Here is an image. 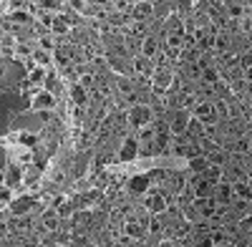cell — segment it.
Wrapping results in <instances>:
<instances>
[{"label": "cell", "instance_id": "23", "mask_svg": "<svg viewBox=\"0 0 252 247\" xmlns=\"http://www.w3.org/2000/svg\"><path fill=\"white\" fill-rule=\"evenodd\" d=\"M131 16H134V18H146V16H152V5H149V3H139V5H134Z\"/></svg>", "mask_w": 252, "mask_h": 247}, {"label": "cell", "instance_id": "30", "mask_svg": "<svg viewBox=\"0 0 252 247\" xmlns=\"http://www.w3.org/2000/svg\"><path fill=\"white\" fill-rule=\"evenodd\" d=\"M51 31H53V33H66V31H68V23H66L63 18H53Z\"/></svg>", "mask_w": 252, "mask_h": 247}, {"label": "cell", "instance_id": "28", "mask_svg": "<svg viewBox=\"0 0 252 247\" xmlns=\"http://www.w3.org/2000/svg\"><path fill=\"white\" fill-rule=\"evenodd\" d=\"M43 225L48 229H56L58 227V214L56 212H43Z\"/></svg>", "mask_w": 252, "mask_h": 247}, {"label": "cell", "instance_id": "32", "mask_svg": "<svg viewBox=\"0 0 252 247\" xmlns=\"http://www.w3.org/2000/svg\"><path fill=\"white\" fill-rule=\"evenodd\" d=\"M13 20H18V23H28L31 18H28V13H23V10H16V13H13Z\"/></svg>", "mask_w": 252, "mask_h": 247}, {"label": "cell", "instance_id": "10", "mask_svg": "<svg viewBox=\"0 0 252 247\" xmlns=\"http://www.w3.org/2000/svg\"><path fill=\"white\" fill-rule=\"evenodd\" d=\"M141 56L149 58V61H154V58L159 56V43H156L154 36H146V38L141 40Z\"/></svg>", "mask_w": 252, "mask_h": 247}, {"label": "cell", "instance_id": "42", "mask_svg": "<svg viewBox=\"0 0 252 247\" xmlns=\"http://www.w3.org/2000/svg\"><path fill=\"white\" fill-rule=\"evenodd\" d=\"M250 237H252V229H250Z\"/></svg>", "mask_w": 252, "mask_h": 247}, {"label": "cell", "instance_id": "13", "mask_svg": "<svg viewBox=\"0 0 252 247\" xmlns=\"http://www.w3.org/2000/svg\"><path fill=\"white\" fill-rule=\"evenodd\" d=\"M210 167L212 164H210V159H207V156H192L189 159V169L194 171V174H204Z\"/></svg>", "mask_w": 252, "mask_h": 247}, {"label": "cell", "instance_id": "22", "mask_svg": "<svg viewBox=\"0 0 252 247\" xmlns=\"http://www.w3.org/2000/svg\"><path fill=\"white\" fill-rule=\"evenodd\" d=\"M212 46H214V51H227L230 48V36L227 33H217L212 38Z\"/></svg>", "mask_w": 252, "mask_h": 247}, {"label": "cell", "instance_id": "15", "mask_svg": "<svg viewBox=\"0 0 252 247\" xmlns=\"http://www.w3.org/2000/svg\"><path fill=\"white\" fill-rule=\"evenodd\" d=\"M172 83H174V78H172V74H169V71H159V74H154V86H156L159 91L169 89Z\"/></svg>", "mask_w": 252, "mask_h": 247}, {"label": "cell", "instance_id": "21", "mask_svg": "<svg viewBox=\"0 0 252 247\" xmlns=\"http://www.w3.org/2000/svg\"><path fill=\"white\" fill-rule=\"evenodd\" d=\"M192 242H194V247H212V245H214L212 235H207V232H199V229H197V235L192 237Z\"/></svg>", "mask_w": 252, "mask_h": 247}, {"label": "cell", "instance_id": "2", "mask_svg": "<svg viewBox=\"0 0 252 247\" xmlns=\"http://www.w3.org/2000/svg\"><path fill=\"white\" fill-rule=\"evenodd\" d=\"M189 190L194 194V199H212L214 197V184H210L202 174H194L189 179Z\"/></svg>", "mask_w": 252, "mask_h": 247}, {"label": "cell", "instance_id": "40", "mask_svg": "<svg viewBox=\"0 0 252 247\" xmlns=\"http://www.w3.org/2000/svg\"><path fill=\"white\" fill-rule=\"evenodd\" d=\"M18 53H20V56H28V53H31V48H28V46H18Z\"/></svg>", "mask_w": 252, "mask_h": 247}, {"label": "cell", "instance_id": "41", "mask_svg": "<svg viewBox=\"0 0 252 247\" xmlns=\"http://www.w3.org/2000/svg\"><path fill=\"white\" fill-rule=\"evenodd\" d=\"M245 76H247V78L252 81V66H247V71H245Z\"/></svg>", "mask_w": 252, "mask_h": 247}, {"label": "cell", "instance_id": "4", "mask_svg": "<svg viewBox=\"0 0 252 247\" xmlns=\"http://www.w3.org/2000/svg\"><path fill=\"white\" fill-rule=\"evenodd\" d=\"M189 124H192L189 111H176V114L172 116V121H169V132H172L174 136H182V134H187Z\"/></svg>", "mask_w": 252, "mask_h": 247}, {"label": "cell", "instance_id": "34", "mask_svg": "<svg viewBox=\"0 0 252 247\" xmlns=\"http://www.w3.org/2000/svg\"><path fill=\"white\" fill-rule=\"evenodd\" d=\"M43 10H56V8H61V3H38Z\"/></svg>", "mask_w": 252, "mask_h": 247}, {"label": "cell", "instance_id": "33", "mask_svg": "<svg viewBox=\"0 0 252 247\" xmlns=\"http://www.w3.org/2000/svg\"><path fill=\"white\" fill-rule=\"evenodd\" d=\"M33 58H36L38 63H48V53H43V51H36V53H33Z\"/></svg>", "mask_w": 252, "mask_h": 247}, {"label": "cell", "instance_id": "14", "mask_svg": "<svg viewBox=\"0 0 252 247\" xmlns=\"http://www.w3.org/2000/svg\"><path fill=\"white\" fill-rule=\"evenodd\" d=\"M71 101H73V104H78V106H83L86 101H88V94H86V89H83L81 83H73L71 86Z\"/></svg>", "mask_w": 252, "mask_h": 247}, {"label": "cell", "instance_id": "12", "mask_svg": "<svg viewBox=\"0 0 252 247\" xmlns=\"http://www.w3.org/2000/svg\"><path fill=\"white\" fill-rule=\"evenodd\" d=\"M31 207H33V199L31 197H18V199H13V205H10L13 214H25Z\"/></svg>", "mask_w": 252, "mask_h": 247}, {"label": "cell", "instance_id": "16", "mask_svg": "<svg viewBox=\"0 0 252 247\" xmlns=\"http://www.w3.org/2000/svg\"><path fill=\"white\" fill-rule=\"evenodd\" d=\"M167 184H169V190H172L174 194H179V192H184V187H187V179L182 177V174H169Z\"/></svg>", "mask_w": 252, "mask_h": 247}, {"label": "cell", "instance_id": "35", "mask_svg": "<svg viewBox=\"0 0 252 247\" xmlns=\"http://www.w3.org/2000/svg\"><path fill=\"white\" fill-rule=\"evenodd\" d=\"M20 141H23V144H28V147H33V144H36V139H33L31 134H23V136H20Z\"/></svg>", "mask_w": 252, "mask_h": 247}, {"label": "cell", "instance_id": "24", "mask_svg": "<svg viewBox=\"0 0 252 247\" xmlns=\"http://www.w3.org/2000/svg\"><path fill=\"white\" fill-rule=\"evenodd\" d=\"M20 179H23V169L20 167H10L8 177H5V187H10L13 182H20Z\"/></svg>", "mask_w": 252, "mask_h": 247}, {"label": "cell", "instance_id": "1", "mask_svg": "<svg viewBox=\"0 0 252 247\" xmlns=\"http://www.w3.org/2000/svg\"><path fill=\"white\" fill-rule=\"evenodd\" d=\"M152 121H154V111H152L149 106L136 104V106L129 109V124L134 126V129H146Z\"/></svg>", "mask_w": 252, "mask_h": 247}, {"label": "cell", "instance_id": "26", "mask_svg": "<svg viewBox=\"0 0 252 247\" xmlns=\"http://www.w3.org/2000/svg\"><path fill=\"white\" fill-rule=\"evenodd\" d=\"M126 235L139 240V237H144V229H141V225H139V222H129V225H126Z\"/></svg>", "mask_w": 252, "mask_h": 247}, {"label": "cell", "instance_id": "5", "mask_svg": "<svg viewBox=\"0 0 252 247\" xmlns=\"http://www.w3.org/2000/svg\"><path fill=\"white\" fill-rule=\"evenodd\" d=\"M149 190H152L149 174H136V177L129 179V192L131 194H149Z\"/></svg>", "mask_w": 252, "mask_h": 247}, {"label": "cell", "instance_id": "38", "mask_svg": "<svg viewBox=\"0 0 252 247\" xmlns=\"http://www.w3.org/2000/svg\"><path fill=\"white\" fill-rule=\"evenodd\" d=\"M149 229H152V232H161V222H159V220H152Z\"/></svg>", "mask_w": 252, "mask_h": 247}, {"label": "cell", "instance_id": "18", "mask_svg": "<svg viewBox=\"0 0 252 247\" xmlns=\"http://www.w3.org/2000/svg\"><path fill=\"white\" fill-rule=\"evenodd\" d=\"M134 68H136V74H141V76H149L154 66H152V61H149V58L139 56V58H134Z\"/></svg>", "mask_w": 252, "mask_h": 247}, {"label": "cell", "instance_id": "3", "mask_svg": "<svg viewBox=\"0 0 252 247\" xmlns=\"http://www.w3.org/2000/svg\"><path fill=\"white\" fill-rule=\"evenodd\" d=\"M144 209H149L152 214H161L167 209V194L152 190L149 194H144Z\"/></svg>", "mask_w": 252, "mask_h": 247}, {"label": "cell", "instance_id": "7", "mask_svg": "<svg viewBox=\"0 0 252 247\" xmlns=\"http://www.w3.org/2000/svg\"><path fill=\"white\" fill-rule=\"evenodd\" d=\"M136 156H139V139H126L121 152H118V159L121 162H134Z\"/></svg>", "mask_w": 252, "mask_h": 247}, {"label": "cell", "instance_id": "29", "mask_svg": "<svg viewBox=\"0 0 252 247\" xmlns=\"http://www.w3.org/2000/svg\"><path fill=\"white\" fill-rule=\"evenodd\" d=\"M207 159H210V164H212V167H222V164L227 162V156L222 154V152H212V154L207 156Z\"/></svg>", "mask_w": 252, "mask_h": 247}, {"label": "cell", "instance_id": "36", "mask_svg": "<svg viewBox=\"0 0 252 247\" xmlns=\"http://www.w3.org/2000/svg\"><path fill=\"white\" fill-rule=\"evenodd\" d=\"M149 179H164V171H159V169L149 171Z\"/></svg>", "mask_w": 252, "mask_h": 247}, {"label": "cell", "instance_id": "17", "mask_svg": "<svg viewBox=\"0 0 252 247\" xmlns=\"http://www.w3.org/2000/svg\"><path fill=\"white\" fill-rule=\"evenodd\" d=\"M167 36H184V23H182V18H169L167 20Z\"/></svg>", "mask_w": 252, "mask_h": 247}, {"label": "cell", "instance_id": "31", "mask_svg": "<svg viewBox=\"0 0 252 247\" xmlns=\"http://www.w3.org/2000/svg\"><path fill=\"white\" fill-rule=\"evenodd\" d=\"M214 114L219 116V119H227V116H230V111H227V101H217V104H214Z\"/></svg>", "mask_w": 252, "mask_h": 247}, {"label": "cell", "instance_id": "9", "mask_svg": "<svg viewBox=\"0 0 252 247\" xmlns=\"http://www.w3.org/2000/svg\"><path fill=\"white\" fill-rule=\"evenodd\" d=\"M194 116L199 121H214L217 114H214V104H207V101H199L194 104Z\"/></svg>", "mask_w": 252, "mask_h": 247}, {"label": "cell", "instance_id": "25", "mask_svg": "<svg viewBox=\"0 0 252 247\" xmlns=\"http://www.w3.org/2000/svg\"><path fill=\"white\" fill-rule=\"evenodd\" d=\"M202 78H204L207 83H212V86H214V83H219V81H217V68H212V66L202 68Z\"/></svg>", "mask_w": 252, "mask_h": 247}, {"label": "cell", "instance_id": "19", "mask_svg": "<svg viewBox=\"0 0 252 247\" xmlns=\"http://www.w3.org/2000/svg\"><path fill=\"white\" fill-rule=\"evenodd\" d=\"M46 78H48V74H46V68H40V66H36V68H31V74H28V81L31 83H46Z\"/></svg>", "mask_w": 252, "mask_h": 247}, {"label": "cell", "instance_id": "39", "mask_svg": "<svg viewBox=\"0 0 252 247\" xmlns=\"http://www.w3.org/2000/svg\"><path fill=\"white\" fill-rule=\"evenodd\" d=\"M40 46L48 51V48H53V43H51V38H43V40H40Z\"/></svg>", "mask_w": 252, "mask_h": 247}, {"label": "cell", "instance_id": "11", "mask_svg": "<svg viewBox=\"0 0 252 247\" xmlns=\"http://www.w3.org/2000/svg\"><path fill=\"white\" fill-rule=\"evenodd\" d=\"M232 192H234V199H240V202H250L252 199V187L247 182H234Z\"/></svg>", "mask_w": 252, "mask_h": 247}, {"label": "cell", "instance_id": "20", "mask_svg": "<svg viewBox=\"0 0 252 247\" xmlns=\"http://www.w3.org/2000/svg\"><path fill=\"white\" fill-rule=\"evenodd\" d=\"M202 177L210 182V184H214V187H217L219 182H225V179H222V169H219V167H210V169L202 174Z\"/></svg>", "mask_w": 252, "mask_h": 247}, {"label": "cell", "instance_id": "37", "mask_svg": "<svg viewBox=\"0 0 252 247\" xmlns=\"http://www.w3.org/2000/svg\"><path fill=\"white\" fill-rule=\"evenodd\" d=\"M10 202V187H3V205Z\"/></svg>", "mask_w": 252, "mask_h": 247}, {"label": "cell", "instance_id": "27", "mask_svg": "<svg viewBox=\"0 0 252 247\" xmlns=\"http://www.w3.org/2000/svg\"><path fill=\"white\" fill-rule=\"evenodd\" d=\"M227 13L232 18H242L245 16V5L242 3H227Z\"/></svg>", "mask_w": 252, "mask_h": 247}, {"label": "cell", "instance_id": "6", "mask_svg": "<svg viewBox=\"0 0 252 247\" xmlns=\"http://www.w3.org/2000/svg\"><path fill=\"white\" fill-rule=\"evenodd\" d=\"M56 106V96L51 94V91H38L36 96H33V109L36 111H46V109H53Z\"/></svg>", "mask_w": 252, "mask_h": 247}, {"label": "cell", "instance_id": "8", "mask_svg": "<svg viewBox=\"0 0 252 247\" xmlns=\"http://www.w3.org/2000/svg\"><path fill=\"white\" fill-rule=\"evenodd\" d=\"M234 199V192H232V184L230 182H219L214 187V202L217 205H227V202Z\"/></svg>", "mask_w": 252, "mask_h": 247}]
</instances>
